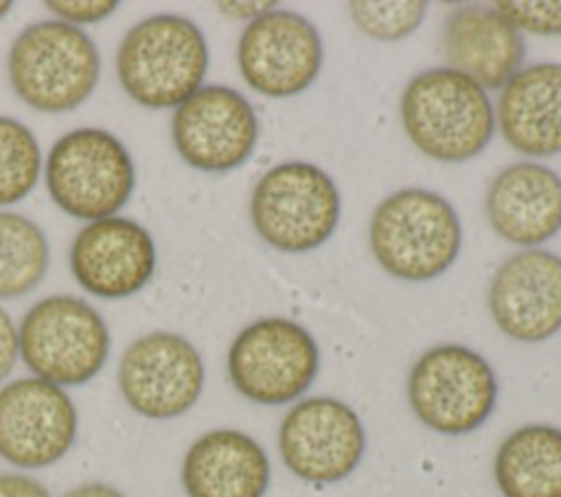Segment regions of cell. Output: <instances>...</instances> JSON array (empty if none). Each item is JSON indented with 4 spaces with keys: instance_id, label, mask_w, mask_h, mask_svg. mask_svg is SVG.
Instances as JSON below:
<instances>
[{
    "instance_id": "obj_1",
    "label": "cell",
    "mask_w": 561,
    "mask_h": 497,
    "mask_svg": "<svg viewBox=\"0 0 561 497\" xmlns=\"http://www.w3.org/2000/svg\"><path fill=\"white\" fill-rule=\"evenodd\" d=\"M208 70L202 28L175 13H158L134 24L116 50L123 92L149 109H171L193 96Z\"/></svg>"
},
{
    "instance_id": "obj_2",
    "label": "cell",
    "mask_w": 561,
    "mask_h": 497,
    "mask_svg": "<svg viewBox=\"0 0 561 497\" xmlns=\"http://www.w3.org/2000/svg\"><path fill=\"white\" fill-rule=\"evenodd\" d=\"M401 123L425 155L438 162H465L491 142L495 114L482 85L443 66L416 74L405 85Z\"/></svg>"
},
{
    "instance_id": "obj_3",
    "label": "cell",
    "mask_w": 561,
    "mask_h": 497,
    "mask_svg": "<svg viewBox=\"0 0 561 497\" xmlns=\"http://www.w3.org/2000/svg\"><path fill=\"white\" fill-rule=\"evenodd\" d=\"M13 92L31 109L64 114L83 105L101 77L94 39L61 20L28 24L13 39L7 57Z\"/></svg>"
},
{
    "instance_id": "obj_4",
    "label": "cell",
    "mask_w": 561,
    "mask_h": 497,
    "mask_svg": "<svg viewBox=\"0 0 561 497\" xmlns=\"http://www.w3.org/2000/svg\"><path fill=\"white\" fill-rule=\"evenodd\" d=\"M377 263L401 280H432L445 274L462 245L454 206L427 188H401L373 212L368 230Z\"/></svg>"
},
{
    "instance_id": "obj_5",
    "label": "cell",
    "mask_w": 561,
    "mask_h": 497,
    "mask_svg": "<svg viewBox=\"0 0 561 497\" xmlns=\"http://www.w3.org/2000/svg\"><path fill=\"white\" fill-rule=\"evenodd\" d=\"M44 182L59 210L90 223L114 217L129 201L136 169L127 147L112 131L79 127L50 147Z\"/></svg>"
},
{
    "instance_id": "obj_6",
    "label": "cell",
    "mask_w": 561,
    "mask_h": 497,
    "mask_svg": "<svg viewBox=\"0 0 561 497\" xmlns=\"http://www.w3.org/2000/svg\"><path fill=\"white\" fill-rule=\"evenodd\" d=\"M20 359L33 377L59 388L92 381L110 357V328L81 298L57 293L35 302L18 326Z\"/></svg>"
},
{
    "instance_id": "obj_7",
    "label": "cell",
    "mask_w": 561,
    "mask_h": 497,
    "mask_svg": "<svg viewBox=\"0 0 561 497\" xmlns=\"http://www.w3.org/2000/svg\"><path fill=\"white\" fill-rule=\"evenodd\" d=\"M342 197L316 164L283 162L263 173L250 197L256 234L272 247L302 254L320 247L337 228Z\"/></svg>"
},
{
    "instance_id": "obj_8",
    "label": "cell",
    "mask_w": 561,
    "mask_h": 497,
    "mask_svg": "<svg viewBox=\"0 0 561 497\" xmlns=\"http://www.w3.org/2000/svg\"><path fill=\"white\" fill-rule=\"evenodd\" d=\"M408 403L432 431L471 434L486 423L497 403V379L480 352L462 344H440L414 361L408 374Z\"/></svg>"
},
{
    "instance_id": "obj_9",
    "label": "cell",
    "mask_w": 561,
    "mask_h": 497,
    "mask_svg": "<svg viewBox=\"0 0 561 497\" xmlns=\"http://www.w3.org/2000/svg\"><path fill=\"white\" fill-rule=\"evenodd\" d=\"M320 368L313 335L294 320L263 317L232 339L228 377L232 388L259 405H285L302 396Z\"/></svg>"
},
{
    "instance_id": "obj_10",
    "label": "cell",
    "mask_w": 561,
    "mask_h": 497,
    "mask_svg": "<svg viewBox=\"0 0 561 497\" xmlns=\"http://www.w3.org/2000/svg\"><path fill=\"white\" fill-rule=\"evenodd\" d=\"M199 350L180 333L151 331L136 337L118 361L123 401L142 418L169 420L186 414L204 390Z\"/></svg>"
},
{
    "instance_id": "obj_11",
    "label": "cell",
    "mask_w": 561,
    "mask_h": 497,
    "mask_svg": "<svg viewBox=\"0 0 561 497\" xmlns=\"http://www.w3.org/2000/svg\"><path fill=\"white\" fill-rule=\"evenodd\" d=\"M366 431L359 414L340 398L309 396L298 401L278 429L285 466L309 484H335L362 462Z\"/></svg>"
},
{
    "instance_id": "obj_12",
    "label": "cell",
    "mask_w": 561,
    "mask_h": 497,
    "mask_svg": "<svg viewBox=\"0 0 561 497\" xmlns=\"http://www.w3.org/2000/svg\"><path fill=\"white\" fill-rule=\"evenodd\" d=\"M324 46L318 28L300 13L272 9L248 22L237 44L243 81L270 99L305 92L320 74Z\"/></svg>"
},
{
    "instance_id": "obj_13",
    "label": "cell",
    "mask_w": 561,
    "mask_h": 497,
    "mask_svg": "<svg viewBox=\"0 0 561 497\" xmlns=\"http://www.w3.org/2000/svg\"><path fill=\"white\" fill-rule=\"evenodd\" d=\"M77 427V407L64 388L37 377L0 388V458L11 466H53L72 449Z\"/></svg>"
},
{
    "instance_id": "obj_14",
    "label": "cell",
    "mask_w": 561,
    "mask_h": 497,
    "mask_svg": "<svg viewBox=\"0 0 561 497\" xmlns=\"http://www.w3.org/2000/svg\"><path fill=\"white\" fill-rule=\"evenodd\" d=\"M171 138L178 155L204 173L241 166L259 140V118L250 101L228 85H202L175 107Z\"/></svg>"
},
{
    "instance_id": "obj_15",
    "label": "cell",
    "mask_w": 561,
    "mask_h": 497,
    "mask_svg": "<svg viewBox=\"0 0 561 497\" xmlns=\"http://www.w3.org/2000/svg\"><path fill=\"white\" fill-rule=\"evenodd\" d=\"M68 261L83 291L118 300L138 293L151 280L158 252L147 228L114 215L85 223L72 239Z\"/></svg>"
},
{
    "instance_id": "obj_16",
    "label": "cell",
    "mask_w": 561,
    "mask_h": 497,
    "mask_svg": "<svg viewBox=\"0 0 561 497\" xmlns=\"http://www.w3.org/2000/svg\"><path fill=\"white\" fill-rule=\"evenodd\" d=\"M489 311L511 339L537 344L561 331V256L528 247L508 256L489 287Z\"/></svg>"
},
{
    "instance_id": "obj_17",
    "label": "cell",
    "mask_w": 561,
    "mask_h": 497,
    "mask_svg": "<svg viewBox=\"0 0 561 497\" xmlns=\"http://www.w3.org/2000/svg\"><path fill=\"white\" fill-rule=\"evenodd\" d=\"M484 212L500 239L535 247L561 230V177L537 162L508 164L489 184Z\"/></svg>"
},
{
    "instance_id": "obj_18",
    "label": "cell",
    "mask_w": 561,
    "mask_h": 497,
    "mask_svg": "<svg viewBox=\"0 0 561 497\" xmlns=\"http://www.w3.org/2000/svg\"><path fill=\"white\" fill-rule=\"evenodd\" d=\"M447 68L473 79L484 90H500L522 70V33L493 7L465 4L449 13L443 28Z\"/></svg>"
},
{
    "instance_id": "obj_19",
    "label": "cell",
    "mask_w": 561,
    "mask_h": 497,
    "mask_svg": "<svg viewBox=\"0 0 561 497\" xmlns=\"http://www.w3.org/2000/svg\"><path fill=\"white\" fill-rule=\"evenodd\" d=\"M265 449L239 429H210L186 449L182 488L186 497H263L270 486Z\"/></svg>"
},
{
    "instance_id": "obj_20",
    "label": "cell",
    "mask_w": 561,
    "mask_h": 497,
    "mask_svg": "<svg viewBox=\"0 0 561 497\" xmlns=\"http://www.w3.org/2000/svg\"><path fill=\"white\" fill-rule=\"evenodd\" d=\"M497 123L504 140L524 155L561 153V63L517 70L500 92Z\"/></svg>"
},
{
    "instance_id": "obj_21",
    "label": "cell",
    "mask_w": 561,
    "mask_h": 497,
    "mask_svg": "<svg viewBox=\"0 0 561 497\" xmlns=\"http://www.w3.org/2000/svg\"><path fill=\"white\" fill-rule=\"evenodd\" d=\"M493 477L502 497H561V429L524 425L495 451Z\"/></svg>"
},
{
    "instance_id": "obj_22",
    "label": "cell",
    "mask_w": 561,
    "mask_h": 497,
    "mask_svg": "<svg viewBox=\"0 0 561 497\" xmlns=\"http://www.w3.org/2000/svg\"><path fill=\"white\" fill-rule=\"evenodd\" d=\"M48 261L44 230L26 215L0 210V300L31 293L44 280Z\"/></svg>"
},
{
    "instance_id": "obj_23",
    "label": "cell",
    "mask_w": 561,
    "mask_h": 497,
    "mask_svg": "<svg viewBox=\"0 0 561 497\" xmlns=\"http://www.w3.org/2000/svg\"><path fill=\"white\" fill-rule=\"evenodd\" d=\"M35 134L11 116H0V208L22 201L42 175Z\"/></svg>"
},
{
    "instance_id": "obj_24",
    "label": "cell",
    "mask_w": 561,
    "mask_h": 497,
    "mask_svg": "<svg viewBox=\"0 0 561 497\" xmlns=\"http://www.w3.org/2000/svg\"><path fill=\"white\" fill-rule=\"evenodd\" d=\"M353 22L362 33L373 39L394 42L403 39L419 28L425 18L427 2L405 0V2H351L348 4Z\"/></svg>"
},
{
    "instance_id": "obj_25",
    "label": "cell",
    "mask_w": 561,
    "mask_h": 497,
    "mask_svg": "<svg viewBox=\"0 0 561 497\" xmlns=\"http://www.w3.org/2000/svg\"><path fill=\"white\" fill-rule=\"evenodd\" d=\"M493 9L502 13L519 33L561 35V2H524L502 0Z\"/></svg>"
},
{
    "instance_id": "obj_26",
    "label": "cell",
    "mask_w": 561,
    "mask_h": 497,
    "mask_svg": "<svg viewBox=\"0 0 561 497\" xmlns=\"http://www.w3.org/2000/svg\"><path fill=\"white\" fill-rule=\"evenodd\" d=\"M46 9L50 13H55L57 20L81 28L83 24H96V22L110 18L118 9V2H114V0H48Z\"/></svg>"
},
{
    "instance_id": "obj_27",
    "label": "cell",
    "mask_w": 561,
    "mask_h": 497,
    "mask_svg": "<svg viewBox=\"0 0 561 497\" xmlns=\"http://www.w3.org/2000/svg\"><path fill=\"white\" fill-rule=\"evenodd\" d=\"M18 357V326L13 324L11 315L0 307V381H4L13 372Z\"/></svg>"
},
{
    "instance_id": "obj_28",
    "label": "cell",
    "mask_w": 561,
    "mask_h": 497,
    "mask_svg": "<svg viewBox=\"0 0 561 497\" xmlns=\"http://www.w3.org/2000/svg\"><path fill=\"white\" fill-rule=\"evenodd\" d=\"M0 497H50V493L31 475L0 473Z\"/></svg>"
},
{
    "instance_id": "obj_29",
    "label": "cell",
    "mask_w": 561,
    "mask_h": 497,
    "mask_svg": "<svg viewBox=\"0 0 561 497\" xmlns=\"http://www.w3.org/2000/svg\"><path fill=\"white\" fill-rule=\"evenodd\" d=\"M217 7H219L224 13H228V15H234V18H250V22L256 20L259 15H263V13H267V11L274 9L272 2H219Z\"/></svg>"
},
{
    "instance_id": "obj_30",
    "label": "cell",
    "mask_w": 561,
    "mask_h": 497,
    "mask_svg": "<svg viewBox=\"0 0 561 497\" xmlns=\"http://www.w3.org/2000/svg\"><path fill=\"white\" fill-rule=\"evenodd\" d=\"M64 497H125V495L105 482H85L68 490Z\"/></svg>"
},
{
    "instance_id": "obj_31",
    "label": "cell",
    "mask_w": 561,
    "mask_h": 497,
    "mask_svg": "<svg viewBox=\"0 0 561 497\" xmlns=\"http://www.w3.org/2000/svg\"><path fill=\"white\" fill-rule=\"evenodd\" d=\"M11 7H13L11 2H7V0H0V20H2V18H4L9 11H11Z\"/></svg>"
}]
</instances>
